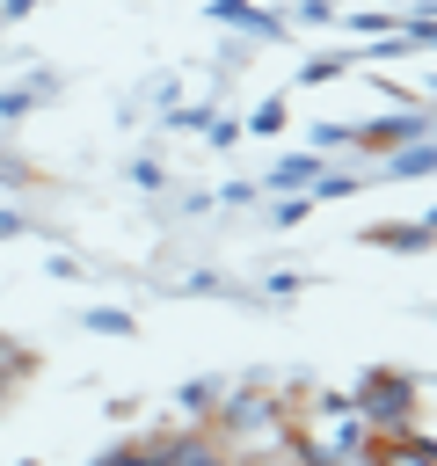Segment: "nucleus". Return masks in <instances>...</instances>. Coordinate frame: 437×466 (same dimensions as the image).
<instances>
[{"label": "nucleus", "mask_w": 437, "mask_h": 466, "mask_svg": "<svg viewBox=\"0 0 437 466\" xmlns=\"http://www.w3.org/2000/svg\"><path fill=\"white\" fill-rule=\"evenodd\" d=\"M350 415H357L371 437L415 430V422H422V371H408V364H364L357 386H350Z\"/></svg>", "instance_id": "1"}, {"label": "nucleus", "mask_w": 437, "mask_h": 466, "mask_svg": "<svg viewBox=\"0 0 437 466\" xmlns=\"http://www.w3.org/2000/svg\"><path fill=\"white\" fill-rule=\"evenodd\" d=\"M408 138H430V102H401V109H386V116L350 124V153H364V160H379V153H393V146H408Z\"/></svg>", "instance_id": "2"}, {"label": "nucleus", "mask_w": 437, "mask_h": 466, "mask_svg": "<svg viewBox=\"0 0 437 466\" xmlns=\"http://www.w3.org/2000/svg\"><path fill=\"white\" fill-rule=\"evenodd\" d=\"M204 15H211L218 29H233V36H248V44H277V36H291V22H284L277 7H255V0H204Z\"/></svg>", "instance_id": "3"}, {"label": "nucleus", "mask_w": 437, "mask_h": 466, "mask_svg": "<svg viewBox=\"0 0 437 466\" xmlns=\"http://www.w3.org/2000/svg\"><path fill=\"white\" fill-rule=\"evenodd\" d=\"M357 466H437V444H430V430L415 422V430H393V437H371V444L357 451Z\"/></svg>", "instance_id": "4"}, {"label": "nucleus", "mask_w": 437, "mask_h": 466, "mask_svg": "<svg viewBox=\"0 0 437 466\" xmlns=\"http://www.w3.org/2000/svg\"><path fill=\"white\" fill-rule=\"evenodd\" d=\"M430 233H437L430 211H415V218H379V226H364V248H386V255H430Z\"/></svg>", "instance_id": "5"}, {"label": "nucleus", "mask_w": 437, "mask_h": 466, "mask_svg": "<svg viewBox=\"0 0 437 466\" xmlns=\"http://www.w3.org/2000/svg\"><path fill=\"white\" fill-rule=\"evenodd\" d=\"M51 95H58V66H29L22 80H7V87H0V131L22 124V116H29L36 102H51Z\"/></svg>", "instance_id": "6"}, {"label": "nucleus", "mask_w": 437, "mask_h": 466, "mask_svg": "<svg viewBox=\"0 0 437 466\" xmlns=\"http://www.w3.org/2000/svg\"><path fill=\"white\" fill-rule=\"evenodd\" d=\"M437 167V146L430 138H408V146H393V153H379V167H371V182H422Z\"/></svg>", "instance_id": "7"}, {"label": "nucleus", "mask_w": 437, "mask_h": 466, "mask_svg": "<svg viewBox=\"0 0 437 466\" xmlns=\"http://www.w3.org/2000/svg\"><path fill=\"white\" fill-rule=\"evenodd\" d=\"M313 175H320V153H306V146H299V153H277V160H269V175H262L255 189H262V197H299Z\"/></svg>", "instance_id": "8"}, {"label": "nucleus", "mask_w": 437, "mask_h": 466, "mask_svg": "<svg viewBox=\"0 0 437 466\" xmlns=\"http://www.w3.org/2000/svg\"><path fill=\"white\" fill-rule=\"evenodd\" d=\"M350 160H357V153H350ZM350 160H320V175L306 182V197H313V204H350V197L371 182V175H357Z\"/></svg>", "instance_id": "9"}, {"label": "nucleus", "mask_w": 437, "mask_h": 466, "mask_svg": "<svg viewBox=\"0 0 437 466\" xmlns=\"http://www.w3.org/2000/svg\"><path fill=\"white\" fill-rule=\"evenodd\" d=\"M218 393H226V371H197V379L175 386V415H182V422H204V415L218 408Z\"/></svg>", "instance_id": "10"}, {"label": "nucleus", "mask_w": 437, "mask_h": 466, "mask_svg": "<svg viewBox=\"0 0 437 466\" xmlns=\"http://www.w3.org/2000/svg\"><path fill=\"white\" fill-rule=\"evenodd\" d=\"M320 444H328L335 466H357V451L371 444V430H364L357 415H328V422H320Z\"/></svg>", "instance_id": "11"}, {"label": "nucleus", "mask_w": 437, "mask_h": 466, "mask_svg": "<svg viewBox=\"0 0 437 466\" xmlns=\"http://www.w3.org/2000/svg\"><path fill=\"white\" fill-rule=\"evenodd\" d=\"M342 73H357V44H350V51H313V58L299 66V87H328V80H342Z\"/></svg>", "instance_id": "12"}, {"label": "nucleus", "mask_w": 437, "mask_h": 466, "mask_svg": "<svg viewBox=\"0 0 437 466\" xmlns=\"http://www.w3.org/2000/svg\"><path fill=\"white\" fill-rule=\"evenodd\" d=\"M306 211H313V197L299 189V197H262V218H269V233H291V226H306Z\"/></svg>", "instance_id": "13"}, {"label": "nucleus", "mask_w": 437, "mask_h": 466, "mask_svg": "<svg viewBox=\"0 0 437 466\" xmlns=\"http://www.w3.org/2000/svg\"><path fill=\"white\" fill-rule=\"evenodd\" d=\"M36 364H44V357H36L29 342H15V335H0V371H7L15 386H22V379H36Z\"/></svg>", "instance_id": "14"}, {"label": "nucleus", "mask_w": 437, "mask_h": 466, "mask_svg": "<svg viewBox=\"0 0 437 466\" xmlns=\"http://www.w3.org/2000/svg\"><path fill=\"white\" fill-rule=\"evenodd\" d=\"M284 109H291L284 95H262V102H255V116H248L240 131H255V138H277V131H284Z\"/></svg>", "instance_id": "15"}, {"label": "nucleus", "mask_w": 437, "mask_h": 466, "mask_svg": "<svg viewBox=\"0 0 437 466\" xmlns=\"http://www.w3.org/2000/svg\"><path fill=\"white\" fill-rule=\"evenodd\" d=\"M299 291H306V277H299V269H269V277H262V291H255V299H262V306H291V299H299Z\"/></svg>", "instance_id": "16"}, {"label": "nucleus", "mask_w": 437, "mask_h": 466, "mask_svg": "<svg viewBox=\"0 0 437 466\" xmlns=\"http://www.w3.org/2000/svg\"><path fill=\"white\" fill-rule=\"evenodd\" d=\"M80 328H87V335H117V342H124V335H131V313H124V306H87V313H80Z\"/></svg>", "instance_id": "17"}, {"label": "nucleus", "mask_w": 437, "mask_h": 466, "mask_svg": "<svg viewBox=\"0 0 437 466\" xmlns=\"http://www.w3.org/2000/svg\"><path fill=\"white\" fill-rule=\"evenodd\" d=\"M29 182H36V167H29V160H22V153L0 138V189H7V197H22Z\"/></svg>", "instance_id": "18"}, {"label": "nucleus", "mask_w": 437, "mask_h": 466, "mask_svg": "<svg viewBox=\"0 0 437 466\" xmlns=\"http://www.w3.org/2000/svg\"><path fill=\"white\" fill-rule=\"evenodd\" d=\"M160 124H168V131H204V124H211V102H168Z\"/></svg>", "instance_id": "19"}, {"label": "nucleus", "mask_w": 437, "mask_h": 466, "mask_svg": "<svg viewBox=\"0 0 437 466\" xmlns=\"http://www.w3.org/2000/svg\"><path fill=\"white\" fill-rule=\"evenodd\" d=\"M124 182H131V189H146V197H160V189H168V167H160L153 153H138V160L124 167Z\"/></svg>", "instance_id": "20"}, {"label": "nucleus", "mask_w": 437, "mask_h": 466, "mask_svg": "<svg viewBox=\"0 0 437 466\" xmlns=\"http://www.w3.org/2000/svg\"><path fill=\"white\" fill-rule=\"evenodd\" d=\"M175 299H226V277H218V269H189V277L175 284Z\"/></svg>", "instance_id": "21"}, {"label": "nucleus", "mask_w": 437, "mask_h": 466, "mask_svg": "<svg viewBox=\"0 0 437 466\" xmlns=\"http://www.w3.org/2000/svg\"><path fill=\"white\" fill-rule=\"evenodd\" d=\"M284 22H299V29H328V22H342V7H335V0H299Z\"/></svg>", "instance_id": "22"}, {"label": "nucleus", "mask_w": 437, "mask_h": 466, "mask_svg": "<svg viewBox=\"0 0 437 466\" xmlns=\"http://www.w3.org/2000/svg\"><path fill=\"white\" fill-rule=\"evenodd\" d=\"M306 153H320V160L328 153H350V124H313V146Z\"/></svg>", "instance_id": "23"}, {"label": "nucleus", "mask_w": 437, "mask_h": 466, "mask_svg": "<svg viewBox=\"0 0 437 466\" xmlns=\"http://www.w3.org/2000/svg\"><path fill=\"white\" fill-rule=\"evenodd\" d=\"M211 204H226V211H255V204H262V189H255V182H226Z\"/></svg>", "instance_id": "24"}, {"label": "nucleus", "mask_w": 437, "mask_h": 466, "mask_svg": "<svg viewBox=\"0 0 437 466\" xmlns=\"http://www.w3.org/2000/svg\"><path fill=\"white\" fill-rule=\"evenodd\" d=\"M204 138H211V146H240V138H248V131H240V124H233V116H211V124H204Z\"/></svg>", "instance_id": "25"}, {"label": "nucleus", "mask_w": 437, "mask_h": 466, "mask_svg": "<svg viewBox=\"0 0 437 466\" xmlns=\"http://www.w3.org/2000/svg\"><path fill=\"white\" fill-rule=\"evenodd\" d=\"M44 269H51V277H58V284H80V262H73V255H58V248H51V255H44Z\"/></svg>", "instance_id": "26"}, {"label": "nucleus", "mask_w": 437, "mask_h": 466, "mask_svg": "<svg viewBox=\"0 0 437 466\" xmlns=\"http://www.w3.org/2000/svg\"><path fill=\"white\" fill-rule=\"evenodd\" d=\"M29 233V218H22V204H0V240H22Z\"/></svg>", "instance_id": "27"}, {"label": "nucleus", "mask_w": 437, "mask_h": 466, "mask_svg": "<svg viewBox=\"0 0 437 466\" xmlns=\"http://www.w3.org/2000/svg\"><path fill=\"white\" fill-rule=\"evenodd\" d=\"M36 15V0H0V29H15V22H29Z\"/></svg>", "instance_id": "28"}, {"label": "nucleus", "mask_w": 437, "mask_h": 466, "mask_svg": "<svg viewBox=\"0 0 437 466\" xmlns=\"http://www.w3.org/2000/svg\"><path fill=\"white\" fill-rule=\"evenodd\" d=\"M7 400H15V379H7V371H0V408H7Z\"/></svg>", "instance_id": "29"}, {"label": "nucleus", "mask_w": 437, "mask_h": 466, "mask_svg": "<svg viewBox=\"0 0 437 466\" xmlns=\"http://www.w3.org/2000/svg\"><path fill=\"white\" fill-rule=\"evenodd\" d=\"M269 466H277V459H269Z\"/></svg>", "instance_id": "30"}]
</instances>
